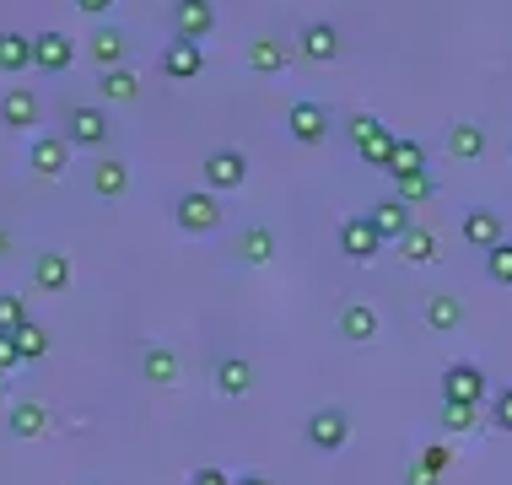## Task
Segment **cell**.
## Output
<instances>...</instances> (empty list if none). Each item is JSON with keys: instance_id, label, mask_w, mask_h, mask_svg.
Returning a JSON list of instances; mask_svg holds the SVG:
<instances>
[{"instance_id": "d6986e66", "label": "cell", "mask_w": 512, "mask_h": 485, "mask_svg": "<svg viewBox=\"0 0 512 485\" xmlns=\"http://www.w3.org/2000/svg\"><path fill=\"white\" fill-rule=\"evenodd\" d=\"M0 124H6V130H33L38 124V92L33 87L0 92Z\"/></svg>"}, {"instance_id": "8992f818", "label": "cell", "mask_w": 512, "mask_h": 485, "mask_svg": "<svg viewBox=\"0 0 512 485\" xmlns=\"http://www.w3.org/2000/svg\"><path fill=\"white\" fill-rule=\"evenodd\" d=\"M286 135H292L297 146H324V135H329V108L313 103V97H297V103L286 108Z\"/></svg>"}, {"instance_id": "5bb4252c", "label": "cell", "mask_w": 512, "mask_h": 485, "mask_svg": "<svg viewBox=\"0 0 512 485\" xmlns=\"http://www.w3.org/2000/svg\"><path fill=\"white\" fill-rule=\"evenodd\" d=\"M71 60H76V44L65 33H33V71H49V76H60V71H71Z\"/></svg>"}, {"instance_id": "ab89813d", "label": "cell", "mask_w": 512, "mask_h": 485, "mask_svg": "<svg viewBox=\"0 0 512 485\" xmlns=\"http://www.w3.org/2000/svg\"><path fill=\"white\" fill-rule=\"evenodd\" d=\"M405 485H442V475H437V469H426V464H410L405 469Z\"/></svg>"}, {"instance_id": "74e56055", "label": "cell", "mask_w": 512, "mask_h": 485, "mask_svg": "<svg viewBox=\"0 0 512 485\" xmlns=\"http://www.w3.org/2000/svg\"><path fill=\"white\" fill-rule=\"evenodd\" d=\"M22 367V351H17V335H0V372Z\"/></svg>"}, {"instance_id": "484cf974", "label": "cell", "mask_w": 512, "mask_h": 485, "mask_svg": "<svg viewBox=\"0 0 512 485\" xmlns=\"http://www.w3.org/2000/svg\"><path fill=\"white\" fill-rule=\"evenodd\" d=\"M98 97H103V103H135V97H141V76H135L130 65H119V71H98Z\"/></svg>"}, {"instance_id": "7bdbcfd3", "label": "cell", "mask_w": 512, "mask_h": 485, "mask_svg": "<svg viewBox=\"0 0 512 485\" xmlns=\"http://www.w3.org/2000/svg\"><path fill=\"white\" fill-rule=\"evenodd\" d=\"M238 485H275L265 469H248V475H238Z\"/></svg>"}, {"instance_id": "5b68a950", "label": "cell", "mask_w": 512, "mask_h": 485, "mask_svg": "<svg viewBox=\"0 0 512 485\" xmlns=\"http://www.w3.org/2000/svg\"><path fill=\"white\" fill-rule=\"evenodd\" d=\"M486 372L475 362H453L442 372V405H486Z\"/></svg>"}, {"instance_id": "cb8c5ba5", "label": "cell", "mask_w": 512, "mask_h": 485, "mask_svg": "<svg viewBox=\"0 0 512 485\" xmlns=\"http://www.w3.org/2000/svg\"><path fill=\"white\" fill-rule=\"evenodd\" d=\"M232 254L243 259V265H270L275 254H281V243H275V232L270 227H243L238 232V248Z\"/></svg>"}, {"instance_id": "d590c367", "label": "cell", "mask_w": 512, "mask_h": 485, "mask_svg": "<svg viewBox=\"0 0 512 485\" xmlns=\"http://www.w3.org/2000/svg\"><path fill=\"white\" fill-rule=\"evenodd\" d=\"M486 281L512 286V243H496L491 254H486Z\"/></svg>"}, {"instance_id": "30bf717a", "label": "cell", "mask_w": 512, "mask_h": 485, "mask_svg": "<svg viewBox=\"0 0 512 485\" xmlns=\"http://www.w3.org/2000/svg\"><path fill=\"white\" fill-rule=\"evenodd\" d=\"M410 211H415V205H405L399 194H389V200H378L367 216H372V227H378V238H383V243H405L410 232L421 227V221H415Z\"/></svg>"}, {"instance_id": "7a4b0ae2", "label": "cell", "mask_w": 512, "mask_h": 485, "mask_svg": "<svg viewBox=\"0 0 512 485\" xmlns=\"http://www.w3.org/2000/svg\"><path fill=\"white\" fill-rule=\"evenodd\" d=\"M173 221H178V232H189V238H205V232L221 227V200L211 189H184L173 200Z\"/></svg>"}, {"instance_id": "44dd1931", "label": "cell", "mask_w": 512, "mask_h": 485, "mask_svg": "<svg viewBox=\"0 0 512 485\" xmlns=\"http://www.w3.org/2000/svg\"><path fill=\"white\" fill-rule=\"evenodd\" d=\"M340 340H351V345L378 340V308H367V302H345L340 308Z\"/></svg>"}, {"instance_id": "4316f807", "label": "cell", "mask_w": 512, "mask_h": 485, "mask_svg": "<svg viewBox=\"0 0 512 485\" xmlns=\"http://www.w3.org/2000/svg\"><path fill=\"white\" fill-rule=\"evenodd\" d=\"M399 184V178H410V173H426V146L421 141H410V135H399L394 151H389V168H383Z\"/></svg>"}, {"instance_id": "52a82bcc", "label": "cell", "mask_w": 512, "mask_h": 485, "mask_svg": "<svg viewBox=\"0 0 512 485\" xmlns=\"http://www.w3.org/2000/svg\"><path fill=\"white\" fill-rule=\"evenodd\" d=\"M459 238H464L469 248H480V254H491L496 243H507L502 211H491V205H469L464 221H459Z\"/></svg>"}, {"instance_id": "e575fe53", "label": "cell", "mask_w": 512, "mask_h": 485, "mask_svg": "<svg viewBox=\"0 0 512 485\" xmlns=\"http://www.w3.org/2000/svg\"><path fill=\"white\" fill-rule=\"evenodd\" d=\"M22 324H27V302L17 291H0V335H17Z\"/></svg>"}, {"instance_id": "6da1fadb", "label": "cell", "mask_w": 512, "mask_h": 485, "mask_svg": "<svg viewBox=\"0 0 512 485\" xmlns=\"http://www.w3.org/2000/svg\"><path fill=\"white\" fill-rule=\"evenodd\" d=\"M60 124H65L60 135L71 146H81V151H103L108 141H114V119H108L103 103H65Z\"/></svg>"}, {"instance_id": "7c38bea8", "label": "cell", "mask_w": 512, "mask_h": 485, "mask_svg": "<svg viewBox=\"0 0 512 485\" xmlns=\"http://www.w3.org/2000/svg\"><path fill=\"white\" fill-rule=\"evenodd\" d=\"M292 44L286 38H270V33H259V38H248V49H243V60H248V71L254 76H281L286 65H292Z\"/></svg>"}, {"instance_id": "f546056e", "label": "cell", "mask_w": 512, "mask_h": 485, "mask_svg": "<svg viewBox=\"0 0 512 485\" xmlns=\"http://www.w3.org/2000/svg\"><path fill=\"white\" fill-rule=\"evenodd\" d=\"M0 71H6V76L33 71V38H22V33H0Z\"/></svg>"}, {"instance_id": "ac0fdd59", "label": "cell", "mask_w": 512, "mask_h": 485, "mask_svg": "<svg viewBox=\"0 0 512 485\" xmlns=\"http://www.w3.org/2000/svg\"><path fill=\"white\" fill-rule=\"evenodd\" d=\"M87 54H92V65H98V71H119L124 54H130V33L108 22V27H98V33L87 38Z\"/></svg>"}, {"instance_id": "b9f144b4", "label": "cell", "mask_w": 512, "mask_h": 485, "mask_svg": "<svg viewBox=\"0 0 512 485\" xmlns=\"http://www.w3.org/2000/svg\"><path fill=\"white\" fill-rule=\"evenodd\" d=\"M76 11H87V17H108V11H114V0H76Z\"/></svg>"}, {"instance_id": "836d02e7", "label": "cell", "mask_w": 512, "mask_h": 485, "mask_svg": "<svg viewBox=\"0 0 512 485\" xmlns=\"http://www.w3.org/2000/svg\"><path fill=\"white\" fill-rule=\"evenodd\" d=\"M475 421H480V405H442V432L448 437L475 432Z\"/></svg>"}, {"instance_id": "2e32d148", "label": "cell", "mask_w": 512, "mask_h": 485, "mask_svg": "<svg viewBox=\"0 0 512 485\" xmlns=\"http://www.w3.org/2000/svg\"><path fill=\"white\" fill-rule=\"evenodd\" d=\"M383 248V238H378V227H372V216H345L340 221V254L345 259H356V265H362V259H372Z\"/></svg>"}, {"instance_id": "9c48e42d", "label": "cell", "mask_w": 512, "mask_h": 485, "mask_svg": "<svg viewBox=\"0 0 512 485\" xmlns=\"http://www.w3.org/2000/svg\"><path fill=\"white\" fill-rule=\"evenodd\" d=\"M345 442H351V421H345V410L324 405V410L308 415V448H318V453H340Z\"/></svg>"}, {"instance_id": "4dcf8cb0", "label": "cell", "mask_w": 512, "mask_h": 485, "mask_svg": "<svg viewBox=\"0 0 512 485\" xmlns=\"http://www.w3.org/2000/svg\"><path fill=\"white\" fill-rule=\"evenodd\" d=\"M399 254H405V265H432V259H437V232L415 227L410 238L399 243Z\"/></svg>"}, {"instance_id": "8d00e7d4", "label": "cell", "mask_w": 512, "mask_h": 485, "mask_svg": "<svg viewBox=\"0 0 512 485\" xmlns=\"http://www.w3.org/2000/svg\"><path fill=\"white\" fill-rule=\"evenodd\" d=\"M491 426L496 432H512V383L491 394Z\"/></svg>"}, {"instance_id": "ffe728a7", "label": "cell", "mask_w": 512, "mask_h": 485, "mask_svg": "<svg viewBox=\"0 0 512 485\" xmlns=\"http://www.w3.org/2000/svg\"><path fill=\"white\" fill-rule=\"evenodd\" d=\"M6 432L17 437V442H38V437L49 432V410L38 405V399H22V405L6 410Z\"/></svg>"}, {"instance_id": "f6af8a7d", "label": "cell", "mask_w": 512, "mask_h": 485, "mask_svg": "<svg viewBox=\"0 0 512 485\" xmlns=\"http://www.w3.org/2000/svg\"><path fill=\"white\" fill-rule=\"evenodd\" d=\"M0 405H6V372H0Z\"/></svg>"}, {"instance_id": "d6a6232c", "label": "cell", "mask_w": 512, "mask_h": 485, "mask_svg": "<svg viewBox=\"0 0 512 485\" xmlns=\"http://www.w3.org/2000/svg\"><path fill=\"white\" fill-rule=\"evenodd\" d=\"M394 194H399L405 205H426V200L437 194V178H432V168H426V173H410V178H399Z\"/></svg>"}, {"instance_id": "7402d4cb", "label": "cell", "mask_w": 512, "mask_h": 485, "mask_svg": "<svg viewBox=\"0 0 512 485\" xmlns=\"http://www.w3.org/2000/svg\"><path fill=\"white\" fill-rule=\"evenodd\" d=\"M141 372H146V383L173 388L178 383V351H173V345H162V340H151L141 351Z\"/></svg>"}, {"instance_id": "1f68e13d", "label": "cell", "mask_w": 512, "mask_h": 485, "mask_svg": "<svg viewBox=\"0 0 512 485\" xmlns=\"http://www.w3.org/2000/svg\"><path fill=\"white\" fill-rule=\"evenodd\" d=\"M17 351H22V362H44L49 356V329L27 318V324L17 329Z\"/></svg>"}, {"instance_id": "603a6c76", "label": "cell", "mask_w": 512, "mask_h": 485, "mask_svg": "<svg viewBox=\"0 0 512 485\" xmlns=\"http://www.w3.org/2000/svg\"><path fill=\"white\" fill-rule=\"evenodd\" d=\"M92 194H98V200H124V194H130V162L103 157L98 168H92Z\"/></svg>"}, {"instance_id": "277c9868", "label": "cell", "mask_w": 512, "mask_h": 485, "mask_svg": "<svg viewBox=\"0 0 512 485\" xmlns=\"http://www.w3.org/2000/svg\"><path fill=\"white\" fill-rule=\"evenodd\" d=\"M351 141H356V151H362L367 168H389V151H394L399 135L389 130V124H378L372 114H356L351 119Z\"/></svg>"}, {"instance_id": "ba28073f", "label": "cell", "mask_w": 512, "mask_h": 485, "mask_svg": "<svg viewBox=\"0 0 512 485\" xmlns=\"http://www.w3.org/2000/svg\"><path fill=\"white\" fill-rule=\"evenodd\" d=\"M71 141L65 135H33L27 141V168H33L38 178H65V168H71Z\"/></svg>"}, {"instance_id": "e0dca14e", "label": "cell", "mask_w": 512, "mask_h": 485, "mask_svg": "<svg viewBox=\"0 0 512 485\" xmlns=\"http://www.w3.org/2000/svg\"><path fill=\"white\" fill-rule=\"evenodd\" d=\"M205 71V49L195 38H168V49H162V76L173 81H195Z\"/></svg>"}, {"instance_id": "4fadbf2b", "label": "cell", "mask_w": 512, "mask_h": 485, "mask_svg": "<svg viewBox=\"0 0 512 485\" xmlns=\"http://www.w3.org/2000/svg\"><path fill=\"white\" fill-rule=\"evenodd\" d=\"M216 33V6L211 0H173V38H211Z\"/></svg>"}, {"instance_id": "ee69618b", "label": "cell", "mask_w": 512, "mask_h": 485, "mask_svg": "<svg viewBox=\"0 0 512 485\" xmlns=\"http://www.w3.org/2000/svg\"><path fill=\"white\" fill-rule=\"evenodd\" d=\"M6 254H11V232L0 227V259H6Z\"/></svg>"}, {"instance_id": "9a60e30c", "label": "cell", "mask_w": 512, "mask_h": 485, "mask_svg": "<svg viewBox=\"0 0 512 485\" xmlns=\"http://www.w3.org/2000/svg\"><path fill=\"white\" fill-rule=\"evenodd\" d=\"M297 54H302V60H313V65L340 60V27L335 22H308L297 33Z\"/></svg>"}, {"instance_id": "60d3db41", "label": "cell", "mask_w": 512, "mask_h": 485, "mask_svg": "<svg viewBox=\"0 0 512 485\" xmlns=\"http://www.w3.org/2000/svg\"><path fill=\"white\" fill-rule=\"evenodd\" d=\"M421 464H426V469H437V475H442V469H448V448H442V442H432V448L421 453Z\"/></svg>"}, {"instance_id": "f35d334b", "label": "cell", "mask_w": 512, "mask_h": 485, "mask_svg": "<svg viewBox=\"0 0 512 485\" xmlns=\"http://www.w3.org/2000/svg\"><path fill=\"white\" fill-rule=\"evenodd\" d=\"M189 485H238L227 475V469H195V475H189Z\"/></svg>"}, {"instance_id": "f1b7e54d", "label": "cell", "mask_w": 512, "mask_h": 485, "mask_svg": "<svg viewBox=\"0 0 512 485\" xmlns=\"http://www.w3.org/2000/svg\"><path fill=\"white\" fill-rule=\"evenodd\" d=\"M464 324V302L448 297V291H437V297H426V329H437V335H448V329Z\"/></svg>"}, {"instance_id": "8fae6325", "label": "cell", "mask_w": 512, "mask_h": 485, "mask_svg": "<svg viewBox=\"0 0 512 485\" xmlns=\"http://www.w3.org/2000/svg\"><path fill=\"white\" fill-rule=\"evenodd\" d=\"M76 281V265H71V254H60V248H44V254L33 259V286L44 291V297H65Z\"/></svg>"}, {"instance_id": "d4e9b609", "label": "cell", "mask_w": 512, "mask_h": 485, "mask_svg": "<svg viewBox=\"0 0 512 485\" xmlns=\"http://www.w3.org/2000/svg\"><path fill=\"white\" fill-rule=\"evenodd\" d=\"M216 388L227 399H243L248 388H254V362H243V356H221L216 362Z\"/></svg>"}, {"instance_id": "83f0119b", "label": "cell", "mask_w": 512, "mask_h": 485, "mask_svg": "<svg viewBox=\"0 0 512 485\" xmlns=\"http://www.w3.org/2000/svg\"><path fill=\"white\" fill-rule=\"evenodd\" d=\"M448 157H459V162L486 157V124H453L448 130Z\"/></svg>"}, {"instance_id": "3957f363", "label": "cell", "mask_w": 512, "mask_h": 485, "mask_svg": "<svg viewBox=\"0 0 512 485\" xmlns=\"http://www.w3.org/2000/svg\"><path fill=\"white\" fill-rule=\"evenodd\" d=\"M200 178H205V189H211V194L243 189L248 184V157H243L238 146H216L211 157L200 162Z\"/></svg>"}]
</instances>
